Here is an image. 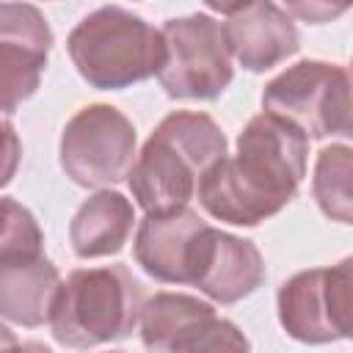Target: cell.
Here are the masks:
<instances>
[{"label": "cell", "mask_w": 353, "mask_h": 353, "mask_svg": "<svg viewBox=\"0 0 353 353\" xmlns=\"http://www.w3.org/2000/svg\"><path fill=\"white\" fill-rule=\"evenodd\" d=\"M108 353H124V350H108Z\"/></svg>", "instance_id": "21"}, {"label": "cell", "mask_w": 353, "mask_h": 353, "mask_svg": "<svg viewBox=\"0 0 353 353\" xmlns=\"http://www.w3.org/2000/svg\"><path fill=\"white\" fill-rule=\"evenodd\" d=\"M135 127L113 105L94 102L80 108L63 127L58 157L63 174L80 188L110 190L127 179L135 163Z\"/></svg>", "instance_id": "7"}, {"label": "cell", "mask_w": 353, "mask_h": 353, "mask_svg": "<svg viewBox=\"0 0 353 353\" xmlns=\"http://www.w3.org/2000/svg\"><path fill=\"white\" fill-rule=\"evenodd\" d=\"M306 157L309 138L290 121L262 110L237 135V152L223 154L201 176L196 199L215 221L259 226L298 196Z\"/></svg>", "instance_id": "1"}, {"label": "cell", "mask_w": 353, "mask_h": 353, "mask_svg": "<svg viewBox=\"0 0 353 353\" xmlns=\"http://www.w3.org/2000/svg\"><path fill=\"white\" fill-rule=\"evenodd\" d=\"M138 325L149 353H251L248 336L232 320L185 292H154L143 301Z\"/></svg>", "instance_id": "9"}, {"label": "cell", "mask_w": 353, "mask_h": 353, "mask_svg": "<svg viewBox=\"0 0 353 353\" xmlns=\"http://www.w3.org/2000/svg\"><path fill=\"white\" fill-rule=\"evenodd\" d=\"M44 251V232L36 215L22 207L17 199H0V259L22 256V254H41Z\"/></svg>", "instance_id": "17"}, {"label": "cell", "mask_w": 353, "mask_h": 353, "mask_svg": "<svg viewBox=\"0 0 353 353\" xmlns=\"http://www.w3.org/2000/svg\"><path fill=\"white\" fill-rule=\"evenodd\" d=\"M0 353H52V350L41 342H33V339L19 342L14 336V331L6 323H0Z\"/></svg>", "instance_id": "20"}, {"label": "cell", "mask_w": 353, "mask_h": 353, "mask_svg": "<svg viewBox=\"0 0 353 353\" xmlns=\"http://www.w3.org/2000/svg\"><path fill=\"white\" fill-rule=\"evenodd\" d=\"M223 14V39L232 61H237L245 72H268L298 52V28L292 17L270 3H234V6H210Z\"/></svg>", "instance_id": "11"}, {"label": "cell", "mask_w": 353, "mask_h": 353, "mask_svg": "<svg viewBox=\"0 0 353 353\" xmlns=\"http://www.w3.org/2000/svg\"><path fill=\"white\" fill-rule=\"evenodd\" d=\"M19 160H22V141L17 135V127L6 113H0V188H6L17 176Z\"/></svg>", "instance_id": "18"}, {"label": "cell", "mask_w": 353, "mask_h": 353, "mask_svg": "<svg viewBox=\"0 0 353 353\" xmlns=\"http://www.w3.org/2000/svg\"><path fill=\"white\" fill-rule=\"evenodd\" d=\"M52 30L30 3H0V113L28 102L47 69Z\"/></svg>", "instance_id": "10"}, {"label": "cell", "mask_w": 353, "mask_h": 353, "mask_svg": "<svg viewBox=\"0 0 353 353\" xmlns=\"http://www.w3.org/2000/svg\"><path fill=\"white\" fill-rule=\"evenodd\" d=\"M262 108L306 138H347L350 124V72L345 63L298 61L262 88Z\"/></svg>", "instance_id": "5"}, {"label": "cell", "mask_w": 353, "mask_h": 353, "mask_svg": "<svg viewBox=\"0 0 353 353\" xmlns=\"http://www.w3.org/2000/svg\"><path fill=\"white\" fill-rule=\"evenodd\" d=\"M160 33L165 41V58L157 80L171 99L212 102L232 85L234 66L223 28L215 17L204 11L171 17Z\"/></svg>", "instance_id": "6"}, {"label": "cell", "mask_w": 353, "mask_h": 353, "mask_svg": "<svg viewBox=\"0 0 353 353\" xmlns=\"http://www.w3.org/2000/svg\"><path fill=\"white\" fill-rule=\"evenodd\" d=\"M132 226H135L132 201L119 190H97L72 215L69 243L80 259L113 256L130 240Z\"/></svg>", "instance_id": "15"}, {"label": "cell", "mask_w": 353, "mask_h": 353, "mask_svg": "<svg viewBox=\"0 0 353 353\" xmlns=\"http://www.w3.org/2000/svg\"><path fill=\"white\" fill-rule=\"evenodd\" d=\"M58 287V268L44 251L0 259V317L25 328L47 323Z\"/></svg>", "instance_id": "14"}, {"label": "cell", "mask_w": 353, "mask_h": 353, "mask_svg": "<svg viewBox=\"0 0 353 353\" xmlns=\"http://www.w3.org/2000/svg\"><path fill=\"white\" fill-rule=\"evenodd\" d=\"M265 281V259L256 243L210 226L193 268L190 287L221 306H232Z\"/></svg>", "instance_id": "13"}, {"label": "cell", "mask_w": 353, "mask_h": 353, "mask_svg": "<svg viewBox=\"0 0 353 353\" xmlns=\"http://www.w3.org/2000/svg\"><path fill=\"white\" fill-rule=\"evenodd\" d=\"M143 309V287L127 265H99L72 270L55 295L50 331L72 350L127 339Z\"/></svg>", "instance_id": "4"}, {"label": "cell", "mask_w": 353, "mask_h": 353, "mask_svg": "<svg viewBox=\"0 0 353 353\" xmlns=\"http://www.w3.org/2000/svg\"><path fill=\"white\" fill-rule=\"evenodd\" d=\"M77 74L99 91H121L154 77L165 58L163 33L124 6H99L66 39Z\"/></svg>", "instance_id": "3"}, {"label": "cell", "mask_w": 353, "mask_h": 353, "mask_svg": "<svg viewBox=\"0 0 353 353\" xmlns=\"http://www.w3.org/2000/svg\"><path fill=\"white\" fill-rule=\"evenodd\" d=\"M210 223L190 207L154 212L138 223L132 254L135 262L163 284H190L196 256Z\"/></svg>", "instance_id": "12"}, {"label": "cell", "mask_w": 353, "mask_h": 353, "mask_svg": "<svg viewBox=\"0 0 353 353\" xmlns=\"http://www.w3.org/2000/svg\"><path fill=\"white\" fill-rule=\"evenodd\" d=\"M226 135L199 110L168 113L146 138L127 174L132 199L146 215L185 210L196 199L201 176L223 157Z\"/></svg>", "instance_id": "2"}, {"label": "cell", "mask_w": 353, "mask_h": 353, "mask_svg": "<svg viewBox=\"0 0 353 353\" xmlns=\"http://www.w3.org/2000/svg\"><path fill=\"white\" fill-rule=\"evenodd\" d=\"M350 174H353V152L347 143H331L317 152L312 193L320 212L342 226L353 221L350 212Z\"/></svg>", "instance_id": "16"}, {"label": "cell", "mask_w": 353, "mask_h": 353, "mask_svg": "<svg viewBox=\"0 0 353 353\" xmlns=\"http://www.w3.org/2000/svg\"><path fill=\"white\" fill-rule=\"evenodd\" d=\"M353 259L331 268H309L290 276L276 295L279 323L303 345H331L350 336Z\"/></svg>", "instance_id": "8"}, {"label": "cell", "mask_w": 353, "mask_h": 353, "mask_svg": "<svg viewBox=\"0 0 353 353\" xmlns=\"http://www.w3.org/2000/svg\"><path fill=\"white\" fill-rule=\"evenodd\" d=\"M284 11H287V14H295V17L306 19V22L320 25V22H328V19L339 17V14H345L347 6H328V3H290Z\"/></svg>", "instance_id": "19"}]
</instances>
